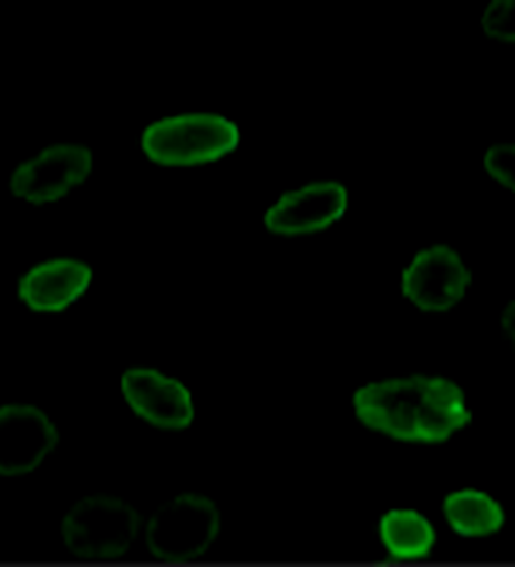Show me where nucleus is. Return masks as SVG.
Instances as JSON below:
<instances>
[{
  "label": "nucleus",
  "mask_w": 515,
  "mask_h": 567,
  "mask_svg": "<svg viewBox=\"0 0 515 567\" xmlns=\"http://www.w3.org/2000/svg\"><path fill=\"white\" fill-rule=\"evenodd\" d=\"M94 271L83 260L54 258L28 269L18 284V297L35 313H60L90 290Z\"/></svg>",
  "instance_id": "obj_10"
},
{
  "label": "nucleus",
  "mask_w": 515,
  "mask_h": 567,
  "mask_svg": "<svg viewBox=\"0 0 515 567\" xmlns=\"http://www.w3.org/2000/svg\"><path fill=\"white\" fill-rule=\"evenodd\" d=\"M472 284L461 255L447 245L420 250L402 271V295L418 310L444 313L465 299Z\"/></svg>",
  "instance_id": "obj_6"
},
{
  "label": "nucleus",
  "mask_w": 515,
  "mask_h": 567,
  "mask_svg": "<svg viewBox=\"0 0 515 567\" xmlns=\"http://www.w3.org/2000/svg\"><path fill=\"white\" fill-rule=\"evenodd\" d=\"M0 473L4 477H20L35 472L58 449L60 441L54 422L32 404H4L0 409Z\"/></svg>",
  "instance_id": "obj_8"
},
{
  "label": "nucleus",
  "mask_w": 515,
  "mask_h": 567,
  "mask_svg": "<svg viewBox=\"0 0 515 567\" xmlns=\"http://www.w3.org/2000/svg\"><path fill=\"white\" fill-rule=\"evenodd\" d=\"M238 125L215 113L168 115L143 130L142 152L162 167L216 164L239 147Z\"/></svg>",
  "instance_id": "obj_2"
},
{
  "label": "nucleus",
  "mask_w": 515,
  "mask_h": 567,
  "mask_svg": "<svg viewBox=\"0 0 515 567\" xmlns=\"http://www.w3.org/2000/svg\"><path fill=\"white\" fill-rule=\"evenodd\" d=\"M515 147L514 144H495L484 157L486 174L504 188L515 190Z\"/></svg>",
  "instance_id": "obj_14"
},
{
  "label": "nucleus",
  "mask_w": 515,
  "mask_h": 567,
  "mask_svg": "<svg viewBox=\"0 0 515 567\" xmlns=\"http://www.w3.org/2000/svg\"><path fill=\"white\" fill-rule=\"evenodd\" d=\"M513 0H494L485 9L481 24L484 32L492 40L501 43L513 44L515 41Z\"/></svg>",
  "instance_id": "obj_13"
},
{
  "label": "nucleus",
  "mask_w": 515,
  "mask_h": 567,
  "mask_svg": "<svg viewBox=\"0 0 515 567\" xmlns=\"http://www.w3.org/2000/svg\"><path fill=\"white\" fill-rule=\"evenodd\" d=\"M145 543L153 557L172 564L207 555L222 533L216 502L196 492L172 497L146 520Z\"/></svg>",
  "instance_id": "obj_4"
},
{
  "label": "nucleus",
  "mask_w": 515,
  "mask_h": 567,
  "mask_svg": "<svg viewBox=\"0 0 515 567\" xmlns=\"http://www.w3.org/2000/svg\"><path fill=\"white\" fill-rule=\"evenodd\" d=\"M143 527L145 520L132 504L101 494L78 501L64 515L60 534L78 559L109 561L127 555Z\"/></svg>",
  "instance_id": "obj_3"
},
{
  "label": "nucleus",
  "mask_w": 515,
  "mask_h": 567,
  "mask_svg": "<svg viewBox=\"0 0 515 567\" xmlns=\"http://www.w3.org/2000/svg\"><path fill=\"white\" fill-rule=\"evenodd\" d=\"M94 171V153L85 144L55 143L16 166L9 176L13 197L30 206L62 202Z\"/></svg>",
  "instance_id": "obj_5"
},
{
  "label": "nucleus",
  "mask_w": 515,
  "mask_h": 567,
  "mask_svg": "<svg viewBox=\"0 0 515 567\" xmlns=\"http://www.w3.org/2000/svg\"><path fill=\"white\" fill-rule=\"evenodd\" d=\"M443 515L450 529L463 538L495 536L507 515L499 501L480 489H459L444 497Z\"/></svg>",
  "instance_id": "obj_11"
},
{
  "label": "nucleus",
  "mask_w": 515,
  "mask_h": 567,
  "mask_svg": "<svg viewBox=\"0 0 515 567\" xmlns=\"http://www.w3.org/2000/svg\"><path fill=\"white\" fill-rule=\"evenodd\" d=\"M360 424L399 443L439 445L471 425L465 390L443 375L371 381L352 394Z\"/></svg>",
  "instance_id": "obj_1"
},
{
  "label": "nucleus",
  "mask_w": 515,
  "mask_h": 567,
  "mask_svg": "<svg viewBox=\"0 0 515 567\" xmlns=\"http://www.w3.org/2000/svg\"><path fill=\"white\" fill-rule=\"evenodd\" d=\"M347 208V188L336 181H320L282 194L268 208L264 225L276 236H309L336 225Z\"/></svg>",
  "instance_id": "obj_7"
},
{
  "label": "nucleus",
  "mask_w": 515,
  "mask_h": 567,
  "mask_svg": "<svg viewBox=\"0 0 515 567\" xmlns=\"http://www.w3.org/2000/svg\"><path fill=\"white\" fill-rule=\"evenodd\" d=\"M515 306L514 303L509 305L507 309H505L503 313V320H501V324H503L504 331L509 333V337H514V316H515Z\"/></svg>",
  "instance_id": "obj_15"
},
{
  "label": "nucleus",
  "mask_w": 515,
  "mask_h": 567,
  "mask_svg": "<svg viewBox=\"0 0 515 567\" xmlns=\"http://www.w3.org/2000/svg\"><path fill=\"white\" fill-rule=\"evenodd\" d=\"M122 392L130 409L159 430H187L196 417L187 385L161 371L146 367L128 369L122 378Z\"/></svg>",
  "instance_id": "obj_9"
},
{
  "label": "nucleus",
  "mask_w": 515,
  "mask_h": 567,
  "mask_svg": "<svg viewBox=\"0 0 515 567\" xmlns=\"http://www.w3.org/2000/svg\"><path fill=\"white\" fill-rule=\"evenodd\" d=\"M379 538L384 551L394 560H422L434 551L437 532L420 511L396 508L379 520Z\"/></svg>",
  "instance_id": "obj_12"
}]
</instances>
